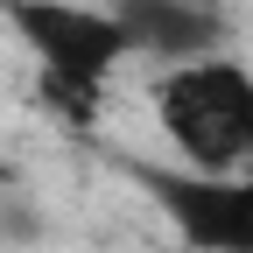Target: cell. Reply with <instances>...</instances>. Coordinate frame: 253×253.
<instances>
[{"label":"cell","mask_w":253,"mask_h":253,"mask_svg":"<svg viewBox=\"0 0 253 253\" xmlns=\"http://www.w3.org/2000/svg\"><path fill=\"white\" fill-rule=\"evenodd\" d=\"M155 113H162L169 141L197 169L253 162V71H246V63L183 56L176 71L155 84Z\"/></svg>","instance_id":"6da1fadb"},{"label":"cell","mask_w":253,"mask_h":253,"mask_svg":"<svg viewBox=\"0 0 253 253\" xmlns=\"http://www.w3.org/2000/svg\"><path fill=\"white\" fill-rule=\"evenodd\" d=\"M7 21L21 28V42L42 63L49 106L71 120H91V99L113 78V63L134 49L113 7H71V0H7Z\"/></svg>","instance_id":"7a4b0ae2"},{"label":"cell","mask_w":253,"mask_h":253,"mask_svg":"<svg viewBox=\"0 0 253 253\" xmlns=\"http://www.w3.org/2000/svg\"><path fill=\"white\" fill-rule=\"evenodd\" d=\"M141 183L155 190V204L169 211V225L197 246V253H253V176H162L141 169Z\"/></svg>","instance_id":"3957f363"},{"label":"cell","mask_w":253,"mask_h":253,"mask_svg":"<svg viewBox=\"0 0 253 253\" xmlns=\"http://www.w3.org/2000/svg\"><path fill=\"white\" fill-rule=\"evenodd\" d=\"M113 14L134 49H155L169 63L211 56V42H218V14H204L197 0H113Z\"/></svg>","instance_id":"277c9868"},{"label":"cell","mask_w":253,"mask_h":253,"mask_svg":"<svg viewBox=\"0 0 253 253\" xmlns=\"http://www.w3.org/2000/svg\"><path fill=\"white\" fill-rule=\"evenodd\" d=\"M0 183H7V169H0Z\"/></svg>","instance_id":"5b68a950"}]
</instances>
